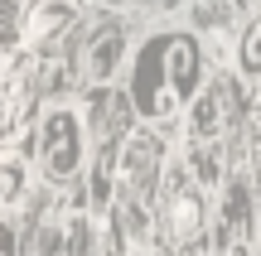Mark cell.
<instances>
[{"label":"cell","mask_w":261,"mask_h":256,"mask_svg":"<svg viewBox=\"0 0 261 256\" xmlns=\"http://www.w3.org/2000/svg\"><path fill=\"white\" fill-rule=\"evenodd\" d=\"M203 92V48L194 34H150L136 53V73H130V102L145 121H165L184 102Z\"/></svg>","instance_id":"obj_1"},{"label":"cell","mask_w":261,"mask_h":256,"mask_svg":"<svg viewBox=\"0 0 261 256\" xmlns=\"http://www.w3.org/2000/svg\"><path fill=\"white\" fill-rule=\"evenodd\" d=\"M160 218H165V237L179 256H198L208 242V203L198 179L189 174V164L179 160L174 169H165L160 184Z\"/></svg>","instance_id":"obj_2"},{"label":"cell","mask_w":261,"mask_h":256,"mask_svg":"<svg viewBox=\"0 0 261 256\" xmlns=\"http://www.w3.org/2000/svg\"><path fill=\"white\" fill-rule=\"evenodd\" d=\"M83 160H87L83 116L73 106H48L44 121H39V169L54 184H68V179H77Z\"/></svg>","instance_id":"obj_3"},{"label":"cell","mask_w":261,"mask_h":256,"mask_svg":"<svg viewBox=\"0 0 261 256\" xmlns=\"http://www.w3.org/2000/svg\"><path fill=\"white\" fill-rule=\"evenodd\" d=\"M121 198L130 203H140L145 208V198L155 193V184H160V174H165V145H160V135L155 131H130V140L121 145Z\"/></svg>","instance_id":"obj_4"},{"label":"cell","mask_w":261,"mask_h":256,"mask_svg":"<svg viewBox=\"0 0 261 256\" xmlns=\"http://www.w3.org/2000/svg\"><path fill=\"white\" fill-rule=\"evenodd\" d=\"M256 237V213H252V184L237 174L223 193V213H218V251L213 256H252Z\"/></svg>","instance_id":"obj_5"},{"label":"cell","mask_w":261,"mask_h":256,"mask_svg":"<svg viewBox=\"0 0 261 256\" xmlns=\"http://www.w3.org/2000/svg\"><path fill=\"white\" fill-rule=\"evenodd\" d=\"M77 24V0H39L24 15V29H19V44L24 48H44L48 39L68 34Z\"/></svg>","instance_id":"obj_6"},{"label":"cell","mask_w":261,"mask_h":256,"mask_svg":"<svg viewBox=\"0 0 261 256\" xmlns=\"http://www.w3.org/2000/svg\"><path fill=\"white\" fill-rule=\"evenodd\" d=\"M121 58H126V29L116 24V19H107V24L87 39V48H83V73L92 77V82H112L116 68H121Z\"/></svg>","instance_id":"obj_7"},{"label":"cell","mask_w":261,"mask_h":256,"mask_svg":"<svg viewBox=\"0 0 261 256\" xmlns=\"http://www.w3.org/2000/svg\"><path fill=\"white\" fill-rule=\"evenodd\" d=\"M19 111H24V97H19V63H5L0 68V155H5V145L15 140V131H19Z\"/></svg>","instance_id":"obj_8"},{"label":"cell","mask_w":261,"mask_h":256,"mask_svg":"<svg viewBox=\"0 0 261 256\" xmlns=\"http://www.w3.org/2000/svg\"><path fill=\"white\" fill-rule=\"evenodd\" d=\"M218 116H223V92H218V82H213L208 92H198V97H194V121H189V145H213Z\"/></svg>","instance_id":"obj_9"},{"label":"cell","mask_w":261,"mask_h":256,"mask_svg":"<svg viewBox=\"0 0 261 256\" xmlns=\"http://www.w3.org/2000/svg\"><path fill=\"white\" fill-rule=\"evenodd\" d=\"M29 193V164L19 155H0V213L19 208Z\"/></svg>","instance_id":"obj_10"},{"label":"cell","mask_w":261,"mask_h":256,"mask_svg":"<svg viewBox=\"0 0 261 256\" xmlns=\"http://www.w3.org/2000/svg\"><path fill=\"white\" fill-rule=\"evenodd\" d=\"M237 73L247 77V82H256L261 77V24H252L242 34V48H237Z\"/></svg>","instance_id":"obj_11"},{"label":"cell","mask_w":261,"mask_h":256,"mask_svg":"<svg viewBox=\"0 0 261 256\" xmlns=\"http://www.w3.org/2000/svg\"><path fill=\"white\" fill-rule=\"evenodd\" d=\"M34 5H39V0H0V29H15V39H19L24 15H29Z\"/></svg>","instance_id":"obj_12"}]
</instances>
